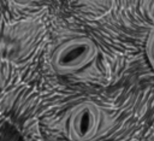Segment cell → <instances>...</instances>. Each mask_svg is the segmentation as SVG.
<instances>
[{
    "mask_svg": "<svg viewBox=\"0 0 154 141\" xmlns=\"http://www.w3.org/2000/svg\"><path fill=\"white\" fill-rule=\"evenodd\" d=\"M95 55L96 46L91 39L73 37L55 48L52 55V66L59 75H70L87 66Z\"/></svg>",
    "mask_w": 154,
    "mask_h": 141,
    "instance_id": "6da1fadb",
    "label": "cell"
},
{
    "mask_svg": "<svg viewBox=\"0 0 154 141\" xmlns=\"http://www.w3.org/2000/svg\"><path fill=\"white\" fill-rule=\"evenodd\" d=\"M101 121L99 107L91 101H82L76 105L69 116L67 131L73 141H89L95 136Z\"/></svg>",
    "mask_w": 154,
    "mask_h": 141,
    "instance_id": "7a4b0ae2",
    "label": "cell"
},
{
    "mask_svg": "<svg viewBox=\"0 0 154 141\" xmlns=\"http://www.w3.org/2000/svg\"><path fill=\"white\" fill-rule=\"evenodd\" d=\"M144 51H146V55H147L148 63H149L152 70L154 71V27L149 30V33L147 35Z\"/></svg>",
    "mask_w": 154,
    "mask_h": 141,
    "instance_id": "3957f363",
    "label": "cell"
}]
</instances>
